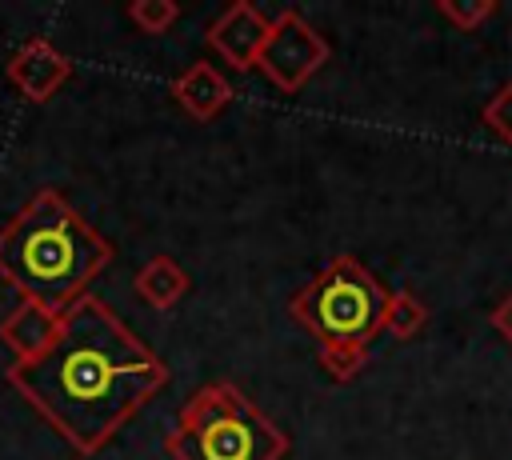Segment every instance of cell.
I'll use <instances>...</instances> for the list:
<instances>
[{"label": "cell", "mask_w": 512, "mask_h": 460, "mask_svg": "<svg viewBox=\"0 0 512 460\" xmlns=\"http://www.w3.org/2000/svg\"><path fill=\"white\" fill-rule=\"evenodd\" d=\"M4 380L76 456H96L168 384V368L104 300L88 292L64 312L56 344L36 360L8 364Z\"/></svg>", "instance_id": "6da1fadb"}, {"label": "cell", "mask_w": 512, "mask_h": 460, "mask_svg": "<svg viewBox=\"0 0 512 460\" xmlns=\"http://www.w3.org/2000/svg\"><path fill=\"white\" fill-rule=\"evenodd\" d=\"M112 244L56 192L40 188L0 228V280L24 300L68 312L108 268Z\"/></svg>", "instance_id": "7a4b0ae2"}, {"label": "cell", "mask_w": 512, "mask_h": 460, "mask_svg": "<svg viewBox=\"0 0 512 460\" xmlns=\"http://www.w3.org/2000/svg\"><path fill=\"white\" fill-rule=\"evenodd\" d=\"M172 460H284L288 436L236 384H200L164 436Z\"/></svg>", "instance_id": "3957f363"}, {"label": "cell", "mask_w": 512, "mask_h": 460, "mask_svg": "<svg viewBox=\"0 0 512 460\" xmlns=\"http://www.w3.org/2000/svg\"><path fill=\"white\" fill-rule=\"evenodd\" d=\"M388 296L392 292L356 256H332L292 292L288 312L320 344H372L376 332H384Z\"/></svg>", "instance_id": "277c9868"}, {"label": "cell", "mask_w": 512, "mask_h": 460, "mask_svg": "<svg viewBox=\"0 0 512 460\" xmlns=\"http://www.w3.org/2000/svg\"><path fill=\"white\" fill-rule=\"evenodd\" d=\"M328 64V40L296 12L284 8L272 20V36L256 60V68L268 76V84H276L280 92H300L320 68Z\"/></svg>", "instance_id": "5b68a950"}, {"label": "cell", "mask_w": 512, "mask_h": 460, "mask_svg": "<svg viewBox=\"0 0 512 460\" xmlns=\"http://www.w3.org/2000/svg\"><path fill=\"white\" fill-rule=\"evenodd\" d=\"M208 44L220 52L224 64L232 68H256L268 36H272V20L252 4V0H236L228 4L212 24H208Z\"/></svg>", "instance_id": "8992f818"}, {"label": "cell", "mask_w": 512, "mask_h": 460, "mask_svg": "<svg viewBox=\"0 0 512 460\" xmlns=\"http://www.w3.org/2000/svg\"><path fill=\"white\" fill-rule=\"evenodd\" d=\"M4 76H8V84H12L24 100L44 104V100H52V96L60 92V84L72 76V60H68L52 40L32 36V40H24V44L8 56Z\"/></svg>", "instance_id": "52a82bcc"}, {"label": "cell", "mask_w": 512, "mask_h": 460, "mask_svg": "<svg viewBox=\"0 0 512 460\" xmlns=\"http://www.w3.org/2000/svg\"><path fill=\"white\" fill-rule=\"evenodd\" d=\"M64 328V312H52L44 304H32V300H20L4 320H0V340L4 348L12 352V364L20 360H36L44 356L56 336Z\"/></svg>", "instance_id": "ba28073f"}, {"label": "cell", "mask_w": 512, "mask_h": 460, "mask_svg": "<svg viewBox=\"0 0 512 460\" xmlns=\"http://www.w3.org/2000/svg\"><path fill=\"white\" fill-rule=\"evenodd\" d=\"M172 96L176 104L196 116V120H212L232 104V84L220 76V68H212L208 60H192L176 80H172Z\"/></svg>", "instance_id": "9c48e42d"}, {"label": "cell", "mask_w": 512, "mask_h": 460, "mask_svg": "<svg viewBox=\"0 0 512 460\" xmlns=\"http://www.w3.org/2000/svg\"><path fill=\"white\" fill-rule=\"evenodd\" d=\"M136 292H140V300L144 304H152V308H160V312H168V308H176L184 296H188V288H192V280H188V272L172 260V256H152L140 272H136Z\"/></svg>", "instance_id": "30bf717a"}, {"label": "cell", "mask_w": 512, "mask_h": 460, "mask_svg": "<svg viewBox=\"0 0 512 460\" xmlns=\"http://www.w3.org/2000/svg\"><path fill=\"white\" fill-rule=\"evenodd\" d=\"M424 320H428V308L420 304V296H416V292L400 288V292H392V296H388L384 332H392L396 340H412V336L424 328Z\"/></svg>", "instance_id": "8fae6325"}, {"label": "cell", "mask_w": 512, "mask_h": 460, "mask_svg": "<svg viewBox=\"0 0 512 460\" xmlns=\"http://www.w3.org/2000/svg\"><path fill=\"white\" fill-rule=\"evenodd\" d=\"M368 364V344H320V368L336 380V384H348L364 372Z\"/></svg>", "instance_id": "7c38bea8"}, {"label": "cell", "mask_w": 512, "mask_h": 460, "mask_svg": "<svg viewBox=\"0 0 512 460\" xmlns=\"http://www.w3.org/2000/svg\"><path fill=\"white\" fill-rule=\"evenodd\" d=\"M128 20H132L140 32L160 36V32H168V28L180 20V8H176L172 0H132V4H128Z\"/></svg>", "instance_id": "4fadbf2b"}, {"label": "cell", "mask_w": 512, "mask_h": 460, "mask_svg": "<svg viewBox=\"0 0 512 460\" xmlns=\"http://www.w3.org/2000/svg\"><path fill=\"white\" fill-rule=\"evenodd\" d=\"M436 12L460 28V32H476L488 16H496V4L492 0H436Z\"/></svg>", "instance_id": "5bb4252c"}, {"label": "cell", "mask_w": 512, "mask_h": 460, "mask_svg": "<svg viewBox=\"0 0 512 460\" xmlns=\"http://www.w3.org/2000/svg\"><path fill=\"white\" fill-rule=\"evenodd\" d=\"M480 120H484V128H488L492 136H500L504 144H512V80L484 104Z\"/></svg>", "instance_id": "9a60e30c"}, {"label": "cell", "mask_w": 512, "mask_h": 460, "mask_svg": "<svg viewBox=\"0 0 512 460\" xmlns=\"http://www.w3.org/2000/svg\"><path fill=\"white\" fill-rule=\"evenodd\" d=\"M492 328L512 344V292H504V300L492 308Z\"/></svg>", "instance_id": "2e32d148"}]
</instances>
